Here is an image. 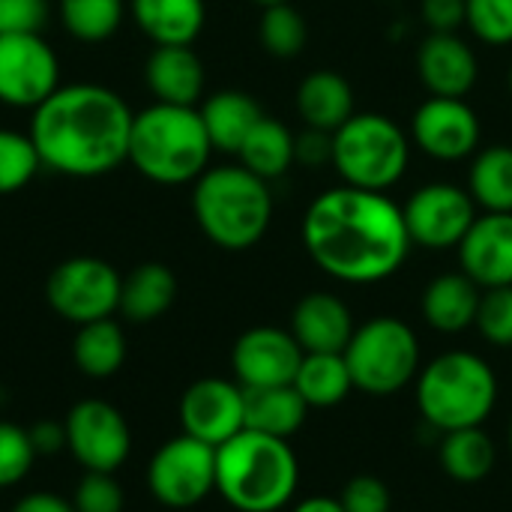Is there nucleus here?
Returning a JSON list of instances; mask_svg holds the SVG:
<instances>
[{
  "label": "nucleus",
  "mask_w": 512,
  "mask_h": 512,
  "mask_svg": "<svg viewBox=\"0 0 512 512\" xmlns=\"http://www.w3.org/2000/svg\"><path fill=\"white\" fill-rule=\"evenodd\" d=\"M411 243L423 249H459L477 219V201L456 183H426L402 207Z\"/></svg>",
  "instance_id": "nucleus-12"
},
{
  "label": "nucleus",
  "mask_w": 512,
  "mask_h": 512,
  "mask_svg": "<svg viewBox=\"0 0 512 512\" xmlns=\"http://www.w3.org/2000/svg\"><path fill=\"white\" fill-rule=\"evenodd\" d=\"M339 501H342L345 512H390L393 507L390 489L378 477H369V474L348 480Z\"/></svg>",
  "instance_id": "nucleus-39"
},
{
  "label": "nucleus",
  "mask_w": 512,
  "mask_h": 512,
  "mask_svg": "<svg viewBox=\"0 0 512 512\" xmlns=\"http://www.w3.org/2000/svg\"><path fill=\"white\" fill-rule=\"evenodd\" d=\"M252 3H258L261 9H267V6H279V3H288V0H252Z\"/></svg>",
  "instance_id": "nucleus-46"
},
{
  "label": "nucleus",
  "mask_w": 512,
  "mask_h": 512,
  "mask_svg": "<svg viewBox=\"0 0 512 512\" xmlns=\"http://www.w3.org/2000/svg\"><path fill=\"white\" fill-rule=\"evenodd\" d=\"M183 435L198 438L210 447H222L246 429L243 420V387L225 378H201L180 399Z\"/></svg>",
  "instance_id": "nucleus-15"
},
{
  "label": "nucleus",
  "mask_w": 512,
  "mask_h": 512,
  "mask_svg": "<svg viewBox=\"0 0 512 512\" xmlns=\"http://www.w3.org/2000/svg\"><path fill=\"white\" fill-rule=\"evenodd\" d=\"M309 405L294 390L285 387H243V420L246 429L288 441L306 423Z\"/></svg>",
  "instance_id": "nucleus-23"
},
{
  "label": "nucleus",
  "mask_w": 512,
  "mask_h": 512,
  "mask_svg": "<svg viewBox=\"0 0 512 512\" xmlns=\"http://www.w3.org/2000/svg\"><path fill=\"white\" fill-rule=\"evenodd\" d=\"M300 363H303V348L297 345L291 330H279V327L246 330L231 351V366L240 387L294 384Z\"/></svg>",
  "instance_id": "nucleus-16"
},
{
  "label": "nucleus",
  "mask_w": 512,
  "mask_h": 512,
  "mask_svg": "<svg viewBox=\"0 0 512 512\" xmlns=\"http://www.w3.org/2000/svg\"><path fill=\"white\" fill-rule=\"evenodd\" d=\"M27 432H30V441H33L36 456H39V453L51 456V453H57V450L66 447V426H63V423L45 420V423H36V426L27 429Z\"/></svg>",
  "instance_id": "nucleus-43"
},
{
  "label": "nucleus",
  "mask_w": 512,
  "mask_h": 512,
  "mask_svg": "<svg viewBox=\"0 0 512 512\" xmlns=\"http://www.w3.org/2000/svg\"><path fill=\"white\" fill-rule=\"evenodd\" d=\"M498 402V378L492 366L468 351L435 357L417 378L420 414L441 432L483 426Z\"/></svg>",
  "instance_id": "nucleus-6"
},
{
  "label": "nucleus",
  "mask_w": 512,
  "mask_h": 512,
  "mask_svg": "<svg viewBox=\"0 0 512 512\" xmlns=\"http://www.w3.org/2000/svg\"><path fill=\"white\" fill-rule=\"evenodd\" d=\"M177 297V279L165 264L147 261L138 264L129 276H123V288H120V312L135 321V324H147L162 318L171 303Z\"/></svg>",
  "instance_id": "nucleus-26"
},
{
  "label": "nucleus",
  "mask_w": 512,
  "mask_h": 512,
  "mask_svg": "<svg viewBox=\"0 0 512 512\" xmlns=\"http://www.w3.org/2000/svg\"><path fill=\"white\" fill-rule=\"evenodd\" d=\"M411 162L408 135L384 114H351L333 132V168L345 186L387 192Z\"/></svg>",
  "instance_id": "nucleus-7"
},
{
  "label": "nucleus",
  "mask_w": 512,
  "mask_h": 512,
  "mask_svg": "<svg viewBox=\"0 0 512 512\" xmlns=\"http://www.w3.org/2000/svg\"><path fill=\"white\" fill-rule=\"evenodd\" d=\"M192 213L204 237L228 252L252 249L270 228L273 195L267 180L243 165L207 168L192 189Z\"/></svg>",
  "instance_id": "nucleus-5"
},
{
  "label": "nucleus",
  "mask_w": 512,
  "mask_h": 512,
  "mask_svg": "<svg viewBox=\"0 0 512 512\" xmlns=\"http://www.w3.org/2000/svg\"><path fill=\"white\" fill-rule=\"evenodd\" d=\"M120 288L123 276L108 261L78 255L51 270L45 282V297L60 318L81 327L111 318L120 309Z\"/></svg>",
  "instance_id": "nucleus-9"
},
{
  "label": "nucleus",
  "mask_w": 512,
  "mask_h": 512,
  "mask_svg": "<svg viewBox=\"0 0 512 512\" xmlns=\"http://www.w3.org/2000/svg\"><path fill=\"white\" fill-rule=\"evenodd\" d=\"M294 512H345V507L339 498H306L294 507Z\"/></svg>",
  "instance_id": "nucleus-45"
},
{
  "label": "nucleus",
  "mask_w": 512,
  "mask_h": 512,
  "mask_svg": "<svg viewBox=\"0 0 512 512\" xmlns=\"http://www.w3.org/2000/svg\"><path fill=\"white\" fill-rule=\"evenodd\" d=\"M465 24L486 45H510L512 0H465Z\"/></svg>",
  "instance_id": "nucleus-35"
},
{
  "label": "nucleus",
  "mask_w": 512,
  "mask_h": 512,
  "mask_svg": "<svg viewBox=\"0 0 512 512\" xmlns=\"http://www.w3.org/2000/svg\"><path fill=\"white\" fill-rule=\"evenodd\" d=\"M417 72L432 96L465 99L477 84L480 63L459 33H429L417 48Z\"/></svg>",
  "instance_id": "nucleus-18"
},
{
  "label": "nucleus",
  "mask_w": 512,
  "mask_h": 512,
  "mask_svg": "<svg viewBox=\"0 0 512 512\" xmlns=\"http://www.w3.org/2000/svg\"><path fill=\"white\" fill-rule=\"evenodd\" d=\"M297 111L306 120V126L336 132L354 114V90L339 72L318 69L300 81Z\"/></svg>",
  "instance_id": "nucleus-24"
},
{
  "label": "nucleus",
  "mask_w": 512,
  "mask_h": 512,
  "mask_svg": "<svg viewBox=\"0 0 512 512\" xmlns=\"http://www.w3.org/2000/svg\"><path fill=\"white\" fill-rule=\"evenodd\" d=\"M42 168L39 150L30 135L0 129V195L21 192Z\"/></svg>",
  "instance_id": "nucleus-34"
},
{
  "label": "nucleus",
  "mask_w": 512,
  "mask_h": 512,
  "mask_svg": "<svg viewBox=\"0 0 512 512\" xmlns=\"http://www.w3.org/2000/svg\"><path fill=\"white\" fill-rule=\"evenodd\" d=\"M210 153L213 144L195 105L156 102L132 120L126 162H132L138 174L153 183H195L207 171Z\"/></svg>",
  "instance_id": "nucleus-3"
},
{
  "label": "nucleus",
  "mask_w": 512,
  "mask_h": 512,
  "mask_svg": "<svg viewBox=\"0 0 512 512\" xmlns=\"http://www.w3.org/2000/svg\"><path fill=\"white\" fill-rule=\"evenodd\" d=\"M63 426H66V447L72 450V456L84 471L114 474L132 450L126 417L108 402L99 399L78 402L63 420Z\"/></svg>",
  "instance_id": "nucleus-13"
},
{
  "label": "nucleus",
  "mask_w": 512,
  "mask_h": 512,
  "mask_svg": "<svg viewBox=\"0 0 512 512\" xmlns=\"http://www.w3.org/2000/svg\"><path fill=\"white\" fill-rule=\"evenodd\" d=\"M420 12L432 33H459L465 24V0H423Z\"/></svg>",
  "instance_id": "nucleus-42"
},
{
  "label": "nucleus",
  "mask_w": 512,
  "mask_h": 512,
  "mask_svg": "<svg viewBox=\"0 0 512 512\" xmlns=\"http://www.w3.org/2000/svg\"><path fill=\"white\" fill-rule=\"evenodd\" d=\"M198 111H201L213 150H222V153H237L246 135L264 117L261 105L243 90H219L210 99H204Z\"/></svg>",
  "instance_id": "nucleus-25"
},
{
  "label": "nucleus",
  "mask_w": 512,
  "mask_h": 512,
  "mask_svg": "<svg viewBox=\"0 0 512 512\" xmlns=\"http://www.w3.org/2000/svg\"><path fill=\"white\" fill-rule=\"evenodd\" d=\"M294 138L297 135L282 120H273L264 114L255 123V129L246 135L243 147L237 150L240 165L270 183V180L288 174V168L297 162L294 159Z\"/></svg>",
  "instance_id": "nucleus-27"
},
{
  "label": "nucleus",
  "mask_w": 512,
  "mask_h": 512,
  "mask_svg": "<svg viewBox=\"0 0 512 512\" xmlns=\"http://www.w3.org/2000/svg\"><path fill=\"white\" fill-rule=\"evenodd\" d=\"M468 192L486 213H512V147L492 144L474 156Z\"/></svg>",
  "instance_id": "nucleus-30"
},
{
  "label": "nucleus",
  "mask_w": 512,
  "mask_h": 512,
  "mask_svg": "<svg viewBox=\"0 0 512 512\" xmlns=\"http://www.w3.org/2000/svg\"><path fill=\"white\" fill-rule=\"evenodd\" d=\"M474 327L489 345L512 348V285L483 291Z\"/></svg>",
  "instance_id": "nucleus-36"
},
{
  "label": "nucleus",
  "mask_w": 512,
  "mask_h": 512,
  "mask_svg": "<svg viewBox=\"0 0 512 512\" xmlns=\"http://www.w3.org/2000/svg\"><path fill=\"white\" fill-rule=\"evenodd\" d=\"M12 512H75V507L54 492H33V495H24L12 507Z\"/></svg>",
  "instance_id": "nucleus-44"
},
{
  "label": "nucleus",
  "mask_w": 512,
  "mask_h": 512,
  "mask_svg": "<svg viewBox=\"0 0 512 512\" xmlns=\"http://www.w3.org/2000/svg\"><path fill=\"white\" fill-rule=\"evenodd\" d=\"M72 357H75V366L87 378L102 381V378H111L114 372H120V366L126 360V336H123L120 324L114 318L81 324L75 345H72Z\"/></svg>",
  "instance_id": "nucleus-29"
},
{
  "label": "nucleus",
  "mask_w": 512,
  "mask_h": 512,
  "mask_svg": "<svg viewBox=\"0 0 512 512\" xmlns=\"http://www.w3.org/2000/svg\"><path fill=\"white\" fill-rule=\"evenodd\" d=\"M510 90H512V66H510Z\"/></svg>",
  "instance_id": "nucleus-47"
},
{
  "label": "nucleus",
  "mask_w": 512,
  "mask_h": 512,
  "mask_svg": "<svg viewBox=\"0 0 512 512\" xmlns=\"http://www.w3.org/2000/svg\"><path fill=\"white\" fill-rule=\"evenodd\" d=\"M300 483V465L288 441L243 429L216 447V492L240 512L282 510Z\"/></svg>",
  "instance_id": "nucleus-4"
},
{
  "label": "nucleus",
  "mask_w": 512,
  "mask_h": 512,
  "mask_svg": "<svg viewBox=\"0 0 512 512\" xmlns=\"http://www.w3.org/2000/svg\"><path fill=\"white\" fill-rule=\"evenodd\" d=\"M441 468L456 483H480L495 468V444L483 432V426L444 432L441 444Z\"/></svg>",
  "instance_id": "nucleus-31"
},
{
  "label": "nucleus",
  "mask_w": 512,
  "mask_h": 512,
  "mask_svg": "<svg viewBox=\"0 0 512 512\" xmlns=\"http://www.w3.org/2000/svg\"><path fill=\"white\" fill-rule=\"evenodd\" d=\"M261 45L267 54L273 57H297L303 48H306V39H309V27H306V18L291 6V3H279V6H267L264 15H261Z\"/></svg>",
  "instance_id": "nucleus-33"
},
{
  "label": "nucleus",
  "mask_w": 512,
  "mask_h": 512,
  "mask_svg": "<svg viewBox=\"0 0 512 512\" xmlns=\"http://www.w3.org/2000/svg\"><path fill=\"white\" fill-rule=\"evenodd\" d=\"M345 363L354 390L369 396H390L408 387L420 369V342L399 318H372L354 330Z\"/></svg>",
  "instance_id": "nucleus-8"
},
{
  "label": "nucleus",
  "mask_w": 512,
  "mask_h": 512,
  "mask_svg": "<svg viewBox=\"0 0 512 512\" xmlns=\"http://www.w3.org/2000/svg\"><path fill=\"white\" fill-rule=\"evenodd\" d=\"M60 21L78 42H105L123 21V0H60Z\"/></svg>",
  "instance_id": "nucleus-32"
},
{
  "label": "nucleus",
  "mask_w": 512,
  "mask_h": 512,
  "mask_svg": "<svg viewBox=\"0 0 512 512\" xmlns=\"http://www.w3.org/2000/svg\"><path fill=\"white\" fill-rule=\"evenodd\" d=\"M36 450L30 432L12 423H0V489L21 483L33 468Z\"/></svg>",
  "instance_id": "nucleus-37"
},
{
  "label": "nucleus",
  "mask_w": 512,
  "mask_h": 512,
  "mask_svg": "<svg viewBox=\"0 0 512 512\" xmlns=\"http://www.w3.org/2000/svg\"><path fill=\"white\" fill-rule=\"evenodd\" d=\"M294 159H297L300 165H306V168L333 165V132L306 126V129L294 138Z\"/></svg>",
  "instance_id": "nucleus-41"
},
{
  "label": "nucleus",
  "mask_w": 512,
  "mask_h": 512,
  "mask_svg": "<svg viewBox=\"0 0 512 512\" xmlns=\"http://www.w3.org/2000/svg\"><path fill=\"white\" fill-rule=\"evenodd\" d=\"M411 141L438 162H459L477 153L480 120L465 99L429 96L411 117Z\"/></svg>",
  "instance_id": "nucleus-14"
},
{
  "label": "nucleus",
  "mask_w": 512,
  "mask_h": 512,
  "mask_svg": "<svg viewBox=\"0 0 512 512\" xmlns=\"http://www.w3.org/2000/svg\"><path fill=\"white\" fill-rule=\"evenodd\" d=\"M462 273L486 288L512 285V213H483L459 243Z\"/></svg>",
  "instance_id": "nucleus-17"
},
{
  "label": "nucleus",
  "mask_w": 512,
  "mask_h": 512,
  "mask_svg": "<svg viewBox=\"0 0 512 512\" xmlns=\"http://www.w3.org/2000/svg\"><path fill=\"white\" fill-rule=\"evenodd\" d=\"M354 330L351 309L327 291L306 294L291 312V336L303 354H345Z\"/></svg>",
  "instance_id": "nucleus-19"
},
{
  "label": "nucleus",
  "mask_w": 512,
  "mask_h": 512,
  "mask_svg": "<svg viewBox=\"0 0 512 512\" xmlns=\"http://www.w3.org/2000/svg\"><path fill=\"white\" fill-rule=\"evenodd\" d=\"M294 390L309 408H336L354 390L345 354H303Z\"/></svg>",
  "instance_id": "nucleus-28"
},
{
  "label": "nucleus",
  "mask_w": 512,
  "mask_h": 512,
  "mask_svg": "<svg viewBox=\"0 0 512 512\" xmlns=\"http://www.w3.org/2000/svg\"><path fill=\"white\" fill-rule=\"evenodd\" d=\"M480 285L465 273H444L426 285L423 318L438 333H462L474 327L480 309Z\"/></svg>",
  "instance_id": "nucleus-22"
},
{
  "label": "nucleus",
  "mask_w": 512,
  "mask_h": 512,
  "mask_svg": "<svg viewBox=\"0 0 512 512\" xmlns=\"http://www.w3.org/2000/svg\"><path fill=\"white\" fill-rule=\"evenodd\" d=\"M75 512H123V489L114 474L87 471L75 489Z\"/></svg>",
  "instance_id": "nucleus-38"
},
{
  "label": "nucleus",
  "mask_w": 512,
  "mask_h": 512,
  "mask_svg": "<svg viewBox=\"0 0 512 512\" xmlns=\"http://www.w3.org/2000/svg\"><path fill=\"white\" fill-rule=\"evenodd\" d=\"M147 486L165 507L186 510L216 492V447L180 435L156 450L147 468Z\"/></svg>",
  "instance_id": "nucleus-10"
},
{
  "label": "nucleus",
  "mask_w": 512,
  "mask_h": 512,
  "mask_svg": "<svg viewBox=\"0 0 512 512\" xmlns=\"http://www.w3.org/2000/svg\"><path fill=\"white\" fill-rule=\"evenodd\" d=\"M510 450H512V426H510Z\"/></svg>",
  "instance_id": "nucleus-48"
},
{
  "label": "nucleus",
  "mask_w": 512,
  "mask_h": 512,
  "mask_svg": "<svg viewBox=\"0 0 512 512\" xmlns=\"http://www.w3.org/2000/svg\"><path fill=\"white\" fill-rule=\"evenodd\" d=\"M48 0H0V33H42Z\"/></svg>",
  "instance_id": "nucleus-40"
},
{
  "label": "nucleus",
  "mask_w": 512,
  "mask_h": 512,
  "mask_svg": "<svg viewBox=\"0 0 512 512\" xmlns=\"http://www.w3.org/2000/svg\"><path fill=\"white\" fill-rule=\"evenodd\" d=\"M129 12L156 45H192L207 21L204 0H129Z\"/></svg>",
  "instance_id": "nucleus-21"
},
{
  "label": "nucleus",
  "mask_w": 512,
  "mask_h": 512,
  "mask_svg": "<svg viewBox=\"0 0 512 512\" xmlns=\"http://www.w3.org/2000/svg\"><path fill=\"white\" fill-rule=\"evenodd\" d=\"M60 87V60L42 33H0V102L36 108Z\"/></svg>",
  "instance_id": "nucleus-11"
},
{
  "label": "nucleus",
  "mask_w": 512,
  "mask_h": 512,
  "mask_svg": "<svg viewBox=\"0 0 512 512\" xmlns=\"http://www.w3.org/2000/svg\"><path fill=\"white\" fill-rule=\"evenodd\" d=\"M132 108L102 84L57 87L33 108L30 138L42 168L63 177H102L129 156Z\"/></svg>",
  "instance_id": "nucleus-2"
},
{
  "label": "nucleus",
  "mask_w": 512,
  "mask_h": 512,
  "mask_svg": "<svg viewBox=\"0 0 512 512\" xmlns=\"http://www.w3.org/2000/svg\"><path fill=\"white\" fill-rule=\"evenodd\" d=\"M144 78L156 102L195 105L204 93V63L189 45H156Z\"/></svg>",
  "instance_id": "nucleus-20"
},
{
  "label": "nucleus",
  "mask_w": 512,
  "mask_h": 512,
  "mask_svg": "<svg viewBox=\"0 0 512 512\" xmlns=\"http://www.w3.org/2000/svg\"><path fill=\"white\" fill-rule=\"evenodd\" d=\"M303 246L327 276L348 285H372L390 279L414 243L402 207L387 192L336 186L309 204Z\"/></svg>",
  "instance_id": "nucleus-1"
}]
</instances>
